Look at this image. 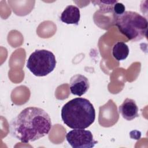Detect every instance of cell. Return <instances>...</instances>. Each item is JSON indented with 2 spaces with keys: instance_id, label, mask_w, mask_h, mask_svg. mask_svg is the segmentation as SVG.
I'll return each instance as SVG.
<instances>
[{
  "instance_id": "obj_1",
  "label": "cell",
  "mask_w": 148,
  "mask_h": 148,
  "mask_svg": "<svg viewBox=\"0 0 148 148\" xmlns=\"http://www.w3.org/2000/svg\"><path fill=\"white\" fill-rule=\"evenodd\" d=\"M49 114L37 107L23 109L9 123L10 135L21 142L28 143L47 135L51 128Z\"/></svg>"
},
{
  "instance_id": "obj_10",
  "label": "cell",
  "mask_w": 148,
  "mask_h": 148,
  "mask_svg": "<svg viewBox=\"0 0 148 148\" xmlns=\"http://www.w3.org/2000/svg\"><path fill=\"white\" fill-rule=\"evenodd\" d=\"M129 54L128 46L123 42H117L113 46L112 55L117 60L122 61L126 59Z\"/></svg>"
},
{
  "instance_id": "obj_5",
  "label": "cell",
  "mask_w": 148,
  "mask_h": 148,
  "mask_svg": "<svg viewBox=\"0 0 148 148\" xmlns=\"http://www.w3.org/2000/svg\"><path fill=\"white\" fill-rule=\"evenodd\" d=\"M66 139L73 148H92L97 143L91 132L84 129H73L69 131Z\"/></svg>"
},
{
  "instance_id": "obj_9",
  "label": "cell",
  "mask_w": 148,
  "mask_h": 148,
  "mask_svg": "<svg viewBox=\"0 0 148 148\" xmlns=\"http://www.w3.org/2000/svg\"><path fill=\"white\" fill-rule=\"evenodd\" d=\"M80 18V10L74 5L67 6L60 16L61 21L67 24L78 25Z\"/></svg>"
},
{
  "instance_id": "obj_7",
  "label": "cell",
  "mask_w": 148,
  "mask_h": 148,
  "mask_svg": "<svg viewBox=\"0 0 148 148\" xmlns=\"http://www.w3.org/2000/svg\"><path fill=\"white\" fill-rule=\"evenodd\" d=\"M119 111L122 117L128 121H131L139 116L138 108L136 102L131 98L125 99L123 103L119 106Z\"/></svg>"
},
{
  "instance_id": "obj_6",
  "label": "cell",
  "mask_w": 148,
  "mask_h": 148,
  "mask_svg": "<svg viewBox=\"0 0 148 148\" xmlns=\"http://www.w3.org/2000/svg\"><path fill=\"white\" fill-rule=\"evenodd\" d=\"M69 85L71 92L79 97H81L87 92L90 88L88 79L80 74H76L72 76Z\"/></svg>"
},
{
  "instance_id": "obj_4",
  "label": "cell",
  "mask_w": 148,
  "mask_h": 148,
  "mask_svg": "<svg viewBox=\"0 0 148 148\" xmlns=\"http://www.w3.org/2000/svg\"><path fill=\"white\" fill-rule=\"evenodd\" d=\"M56 66L54 54L47 50H36L31 54L27 67L36 76H45L53 71Z\"/></svg>"
},
{
  "instance_id": "obj_8",
  "label": "cell",
  "mask_w": 148,
  "mask_h": 148,
  "mask_svg": "<svg viewBox=\"0 0 148 148\" xmlns=\"http://www.w3.org/2000/svg\"><path fill=\"white\" fill-rule=\"evenodd\" d=\"M114 103L112 99H109L108 102L99 108V118H101L103 116H106L102 120L99 121L101 125L102 124L104 121H111L112 125H114L118 120L119 114L117 110V107L114 108L112 111H111L112 108L114 105Z\"/></svg>"
},
{
  "instance_id": "obj_2",
  "label": "cell",
  "mask_w": 148,
  "mask_h": 148,
  "mask_svg": "<svg viewBox=\"0 0 148 148\" xmlns=\"http://www.w3.org/2000/svg\"><path fill=\"white\" fill-rule=\"evenodd\" d=\"M61 119L64 123L72 129H86L95 121V109L89 100L75 98L62 106Z\"/></svg>"
},
{
  "instance_id": "obj_11",
  "label": "cell",
  "mask_w": 148,
  "mask_h": 148,
  "mask_svg": "<svg viewBox=\"0 0 148 148\" xmlns=\"http://www.w3.org/2000/svg\"><path fill=\"white\" fill-rule=\"evenodd\" d=\"M125 6L122 3H120L117 1L113 6V12L116 16H116L122 14L125 11Z\"/></svg>"
},
{
  "instance_id": "obj_3",
  "label": "cell",
  "mask_w": 148,
  "mask_h": 148,
  "mask_svg": "<svg viewBox=\"0 0 148 148\" xmlns=\"http://www.w3.org/2000/svg\"><path fill=\"white\" fill-rule=\"evenodd\" d=\"M114 25L132 42L140 40L146 36L147 20L137 12L125 11L122 14L116 16Z\"/></svg>"
}]
</instances>
